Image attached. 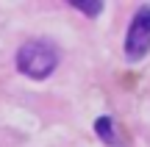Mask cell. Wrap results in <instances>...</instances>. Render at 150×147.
Segmentation results:
<instances>
[{
    "label": "cell",
    "instance_id": "cell-4",
    "mask_svg": "<svg viewBox=\"0 0 150 147\" xmlns=\"http://www.w3.org/2000/svg\"><path fill=\"white\" fill-rule=\"evenodd\" d=\"M72 8H78L86 17H97L103 11V3H89V0H72Z\"/></svg>",
    "mask_w": 150,
    "mask_h": 147
},
{
    "label": "cell",
    "instance_id": "cell-3",
    "mask_svg": "<svg viewBox=\"0 0 150 147\" xmlns=\"http://www.w3.org/2000/svg\"><path fill=\"white\" fill-rule=\"evenodd\" d=\"M95 131H97V136H100L106 144H111V147L120 144V136H117V131H114V122L108 120V117H100V120L95 122Z\"/></svg>",
    "mask_w": 150,
    "mask_h": 147
},
{
    "label": "cell",
    "instance_id": "cell-1",
    "mask_svg": "<svg viewBox=\"0 0 150 147\" xmlns=\"http://www.w3.org/2000/svg\"><path fill=\"white\" fill-rule=\"evenodd\" d=\"M17 70L22 72L31 81H45V78L53 75V70L59 67V50L50 42H25L20 50H17Z\"/></svg>",
    "mask_w": 150,
    "mask_h": 147
},
{
    "label": "cell",
    "instance_id": "cell-2",
    "mask_svg": "<svg viewBox=\"0 0 150 147\" xmlns=\"http://www.w3.org/2000/svg\"><path fill=\"white\" fill-rule=\"evenodd\" d=\"M150 53V6H139L131 17L128 33H125V58L131 64L142 61Z\"/></svg>",
    "mask_w": 150,
    "mask_h": 147
}]
</instances>
